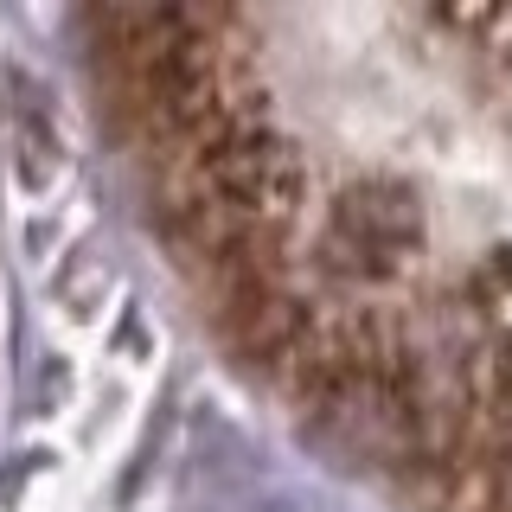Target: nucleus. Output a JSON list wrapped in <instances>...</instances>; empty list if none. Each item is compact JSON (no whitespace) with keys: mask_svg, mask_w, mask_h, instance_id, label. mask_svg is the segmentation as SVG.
<instances>
[{"mask_svg":"<svg viewBox=\"0 0 512 512\" xmlns=\"http://www.w3.org/2000/svg\"><path fill=\"white\" fill-rule=\"evenodd\" d=\"M423 244V205L404 180H372L346 186L327 212V231H320V263L333 276H352V282H391L404 276V263Z\"/></svg>","mask_w":512,"mask_h":512,"instance_id":"nucleus-1","label":"nucleus"}]
</instances>
